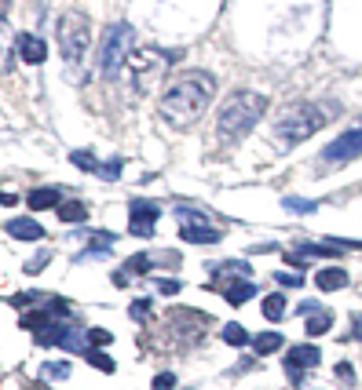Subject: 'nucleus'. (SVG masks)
Returning <instances> with one entry per match:
<instances>
[{
	"label": "nucleus",
	"mask_w": 362,
	"mask_h": 390,
	"mask_svg": "<svg viewBox=\"0 0 362 390\" xmlns=\"http://www.w3.org/2000/svg\"><path fill=\"white\" fill-rule=\"evenodd\" d=\"M212 95H216V77L205 73V70H183L165 88L158 110H161V117L168 124L183 128V124H194L205 114V106L212 102Z\"/></svg>",
	"instance_id": "nucleus-1"
},
{
	"label": "nucleus",
	"mask_w": 362,
	"mask_h": 390,
	"mask_svg": "<svg viewBox=\"0 0 362 390\" xmlns=\"http://www.w3.org/2000/svg\"><path fill=\"white\" fill-rule=\"evenodd\" d=\"M88 40H92V23L84 11H66L59 18V55L70 66V80H81L84 59H88Z\"/></svg>",
	"instance_id": "nucleus-2"
},
{
	"label": "nucleus",
	"mask_w": 362,
	"mask_h": 390,
	"mask_svg": "<svg viewBox=\"0 0 362 390\" xmlns=\"http://www.w3.org/2000/svg\"><path fill=\"white\" fill-rule=\"evenodd\" d=\"M267 114V99L257 92H234L223 110H220V135L223 139H242L252 128L260 124V117Z\"/></svg>",
	"instance_id": "nucleus-3"
},
{
	"label": "nucleus",
	"mask_w": 362,
	"mask_h": 390,
	"mask_svg": "<svg viewBox=\"0 0 362 390\" xmlns=\"http://www.w3.org/2000/svg\"><path fill=\"white\" fill-rule=\"evenodd\" d=\"M326 117L329 114L318 102H296V106H289V110L279 117L274 132H279L282 142H304V139H311L318 128L326 124Z\"/></svg>",
	"instance_id": "nucleus-4"
},
{
	"label": "nucleus",
	"mask_w": 362,
	"mask_h": 390,
	"mask_svg": "<svg viewBox=\"0 0 362 390\" xmlns=\"http://www.w3.org/2000/svg\"><path fill=\"white\" fill-rule=\"evenodd\" d=\"M129 51H132V26L114 23L110 30H106L103 48H99V70H103V77H117L121 66H124V59H129Z\"/></svg>",
	"instance_id": "nucleus-5"
},
{
	"label": "nucleus",
	"mask_w": 362,
	"mask_h": 390,
	"mask_svg": "<svg viewBox=\"0 0 362 390\" xmlns=\"http://www.w3.org/2000/svg\"><path fill=\"white\" fill-rule=\"evenodd\" d=\"M355 157H362V121H355L348 132H340V135L322 150V164H326V168H340V164H348V161H355Z\"/></svg>",
	"instance_id": "nucleus-6"
},
{
	"label": "nucleus",
	"mask_w": 362,
	"mask_h": 390,
	"mask_svg": "<svg viewBox=\"0 0 362 390\" xmlns=\"http://www.w3.org/2000/svg\"><path fill=\"white\" fill-rule=\"evenodd\" d=\"M161 208L154 201H132V219H129V233L132 237H151L158 226Z\"/></svg>",
	"instance_id": "nucleus-7"
},
{
	"label": "nucleus",
	"mask_w": 362,
	"mask_h": 390,
	"mask_svg": "<svg viewBox=\"0 0 362 390\" xmlns=\"http://www.w3.org/2000/svg\"><path fill=\"white\" fill-rule=\"evenodd\" d=\"M15 48H18V59L30 62V66H40V62L48 59V44L40 37H33V33H23L15 40Z\"/></svg>",
	"instance_id": "nucleus-8"
},
{
	"label": "nucleus",
	"mask_w": 362,
	"mask_h": 390,
	"mask_svg": "<svg viewBox=\"0 0 362 390\" xmlns=\"http://www.w3.org/2000/svg\"><path fill=\"white\" fill-rule=\"evenodd\" d=\"M180 237L187 245H216L220 241V230H212L205 223H180Z\"/></svg>",
	"instance_id": "nucleus-9"
},
{
	"label": "nucleus",
	"mask_w": 362,
	"mask_h": 390,
	"mask_svg": "<svg viewBox=\"0 0 362 390\" xmlns=\"http://www.w3.org/2000/svg\"><path fill=\"white\" fill-rule=\"evenodd\" d=\"M26 205H30L33 212H45V208H59V205H62V190H59V186H37V190H30Z\"/></svg>",
	"instance_id": "nucleus-10"
},
{
	"label": "nucleus",
	"mask_w": 362,
	"mask_h": 390,
	"mask_svg": "<svg viewBox=\"0 0 362 390\" xmlns=\"http://www.w3.org/2000/svg\"><path fill=\"white\" fill-rule=\"evenodd\" d=\"M158 62H161V51H143V55H136V62H132V70H136V88L151 84V77L158 73Z\"/></svg>",
	"instance_id": "nucleus-11"
},
{
	"label": "nucleus",
	"mask_w": 362,
	"mask_h": 390,
	"mask_svg": "<svg viewBox=\"0 0 362 390\" xmlns=\"http://www.w3.org/2000/svg\"><path fill=\"white\" fill-rule=\"evenodd\" d=\"M315 285H318V292H340V288L348 285V270L326 267V270H318V274H315Z\"/></svg>",
	"instance_id": "nucleus-12"
},
{
	"label": "nucleus",
	"mask_w": 362,
	"mask_h": 390,
	"mask_svg": "<svg viewBox=\"0 0 362 390\" xmlns=\"http://www.w3.org/2000/svg\"><path fill=\"white\" fill-rule=\"evenodd\" d=\"M8 233L18 237V241H40V237H45V226L37 219H8Z\"/></svg>",
	"instance_id": "nucleus-13"
},
{
	"label": "nucleus",
	"mask_w": 362,
	"mask_h": 390,
	"mask_svg": "<svg viewBox=\"0 0 362 390\" xmlns=\"http://www.w3.org/2000/svg\"><path fill=\"white\" fill-rule=\"evenodd\" d=\"M286 361L300 365V368H315V365H322V351L311 346V343H300V346H293V351L286 354Z\"/></svg>",
	"instance_id": "nucleus-14"
},
{
	"label": "nucleus",
	"mask_w": 362,
	"mask_h": 390,
	"mask_svg": "<svg viewBox=\"0 0 362 390\" xmlns=\"http://www.w3.org/2000/svg\"><path fill=\"white\" fill-rule=\"evenodd\" d=\"M52 324H55L52 310H30V314H23V329L26 332H45V329H52Z\"/></svg>",
	"instance_id": "nucleus-15"
},
{
	"label": "nucleus",
	"mask_w": 362,
	"mask_h": 390,
	"mask_svg": "<svg viewBox=\"0 0 362 390\" xmlns=\"http://www.w3.org/2000/svg\"><path fill=\"white\" fill-rule=\"evenodd\" d=\"M223 295H227V303H230V307H242L245 299H252V295H257V285H252V281H234V285H230Z\"/></svg>",
	"instance_id": "nucleus-16"
},
{
	"label": "nucleus",
	"mask_w": 362,
	"mask_h": 390,
	"mask_svg": "<svg viewBox=\"0 0 362 390\" xmlns=\"http://www.w3.org/2000/svg\"><path fill=\"white\" fill-rule=\"evenodd\" d=\"M59 219L62 223H84L88 219V208H84L81 201H62L59 205Z\"/></svg>",
	"instance_id": "nucleus-17"
},
{
	"label": "nucleus",
	"mask_w": 362,
	"mask_h": 390,
	"mask_svg": "<svg viewBox=\"0 0 362 390\" xmlns=\"http://www.w3.org/2000/svg\"><path fill=\"white\" fill-rule=\"evenodd\" d=\"M260 310H264V317H267V321H282V317H286V299H282L279 292H274V295H264Z\"/></svg>",
	"instance_id": "nucleus-18"
},
{
	"label": "nucleus",
	"mask_w": 362,
	"mask_h": 390,
	"mask_svg": "<svg viewBox=\"0 0 362 390\" xmlns=\"http://www.w3.org/2000/svg\"><path fill=\"white\" fill-rule=\"evenodd\" d=\"M252 346H257V354H274V351H282V332H260L257 339H252Z\"/></svg>",
	"instance_id": "nucleus-19"
},
{
	"label": "nucleus",
	"mask_w": 362,
	"mask_h": 390,
	"mask_svg": "<svg viewBox=\"0 0 362 390\" xmlns=\"http://www.w3.org/2000/svg\"><path fill=\"white\" fill-rule=\"evenodd\" d=\"M329 329H333V314H329V310H318V314L308 317V336H322V332H329Z\"/></svg>",
	"instance_id": "nucleus-20"
},
{
	"label": "nucleus",
	"mask_w": 362,
	"mask_h": 390,
	"mask_svg": "<svg viewBox=\"0 0 362 390\" xmlns=\"http://www.w3.org/2000/svg\"><path fill=\"white\" fill-rule=\"evenodd\" d=\"M70 161H74L77 168H84V171H103V164L95 161V154H92V150H74V154H70Z\"/></svg>",
	"instance_id": "nucleus-21"
},
{
	"label": "nucleus",
	"mask_w": 362,
	"mask_h": 390,
	"mask_svg": "<svg viewBox=\"0 0 362 390\" xmlns=\"http://www.w3.org/2000/svg\"><path fill=\"white\" fill-rule=\"evenodd\" d=\"M154 270V259L146 255V252H139V255H132L129 263H124V274H151Z\"/></svg>",
	"instance_id": "nucleus-22"
},
{
	"label": "nucleus",
	"mask_w": 362,
	"mask_h": 390,
	"mask_svg": "<svg viewBox=\"0 0 362 390\" xmlns=\"http://www.w3.org/2000/svg\"><path fill=\"white\" fill-rule=\"evenodd\" d=\"M252 336L242 329V324H227V329H223V343H230V346H245Z\"/></svg>",
	"instance_id": "nucleus-23"
},
{
	"label": "nucleus",
	"mask_w": 362,
	"mask_h": 390,
	"mask_svg": "<svg viewBox=\"0 0 362 390\" xmlns=\"http://www.w3.org/2000/svg\"><path fill=\"white\" fill-rule=\"evenodd\" d=\"M40 372H45V379H66L70 376V365L66 361H45Z\"/></svg>",
	"instance_id": "nucleus-24"
},
{
	"label": "nucleus",
	"mask_w": 362,
	"mask_h": 390,
	"mask_svg": "<svg viewBox=\"0 0 362 390\" xmlns=\"http://www.w3.org/2000/svg\"><path fill=\"white\" fill-rule=\"evenodd\" d=\"M84 354H88V365H95L99 372H114V368H117V365H114L110 358H106L103 351H84Z\"/></svg>",
	"instance_id": "nucleus-25"
},
{
	"label": "nucleus",
	"mask_w": 362,
	"mask_h": 390,
	"mask_svg": "<svg viewBox=\"0 0 362 390\" xmlns=\"http://www.w3.org/2000/svg\"><path fill=\"white\" fill-rule=\"evenodd\" d=\"M282 205H286L289 212H300V215H311V212L318 208V201H304V197H286Z\"/></svg>",
	"instance_id": "nucleus-26"
},
{
	"label": "nucleus",
	"mask_w": 362,
	"mask_h": 390,
	"mask_svg": "<svg viewBox=\"0 0 362 390\" xmlns=\"http://www.w3.org/2000/svg\"><path fill=\"white\" fill-rule=\"evenodd\" d=\"M220 274H227V277H238V281H245V274H249V263H223V267H220Z\"/></svg>",
	"instance_id": "nucleus-27"
},
{
	"label": "nucleus",
	"mask_w": 362,
	"mask_h": 390,
	"mask_svg": "<svg viewBox=\"0 0 362 390\" xmlns=\"http://www.w3.org/2000/svg\"><path fill=\"white\" fill-rule=\"evenodd\" d=\"M274 281H279V285H286V288H289V285H293V288L304 285V277H300V274H289V270H279V274H274Z\"/></svg>",
	"instance_id": "nucleus-28"
},
{
	"label": "nucleus",
	"mask_w": 362,
	"mask_h": 390,
	"mask_svg": "<svg viewBox=\"0 0 362 390\" xmlns=\"http://www.w3.org/2000/svg\"><path fill=\"white\" fill-rule=\"evenodd\" d=\"M121 168H124V161H121V157H114V161H106V164H103L99 176H103V179H117V176H121Z\"/></svg>",
	"instance_id": "nucleus-29"
},
{
	"label": "nucleus",
	"mask_w": 362,
	"mask_h": 390,
	"mask_svg": "<svg viewBox=\"0 0 362 390\" xmlns=\"http://www.w3.org/2000/svg\"><path fill=\"white\" fill-rule=\"evenodd\" d=\"M88 343L92 346H106V343H114V336L106 332V329H88Z\"/></svg>",
	"instance_id": "nucleus-30"
},
{
	"label": "nucleus",
	"mask_w": 362,
	"mask_h": 390,
	"mask_svg": "<svg viewBox=\"0 0 362 390\" xmlns=\"http://www.w3.org/2000/svg\"><path fill=\"white\" fill-rule=\"evenodd\" d=\"M132 317H136V321L151 317V299H136V303H132Z\"/></svg>",
	"instance_id": "nucleus-31"
},
{
	"label": "nucleus",
	"mask_w": 362,
	"mask_h": 390,
	"mask_svg": "<svg viewBox=\"0 0 362 390\" xmlns=\"http://www.w3.org/2000/svg\"><path fill=\"white\" fill-rule=\"evenodd\" d=\"M176 386V376L173 372H158L154 376V390H173Z\"/></svg>",
	"instance_id": "nucleus-32"
},
{
	"label": "nucleus",
	"mask_w": 362,
	"mask_h": 390,
	"mask_svg": "<svg viewBox=\"0 0 362 390\" xmlns=\"http://www.w3.org/2000/svg\"><path fill=\"white\" fill-rule=\"evenodd\" d=\"M37 299H45L40 292H23V295H11V303L15 307H30V303H37Z\"/></svg>",
	"instance_id": "nucleus-33"
},
{
	"label": "nucleus",
	"mask_w": 362,
	"mask_h": 390,
	"mask_svg": "<svg viewBox=\"0 0 362 390\" xmlns=\"http://www.w3.org/2000/svg\"><path fill=\"white\" fill-rule=\"evenodd\" d=\"M286 376H289L293 386H296V383H304V368H300V365H293V361H286Z\"/></svg>",
	"instance_id": "nucleus-34"
},
{
	"label": "nucleus",
	"mask_w": 362,
	"mask_h": 390,
	"mask_svg": "<svg viewBox=\"0 0 362 390\" xmlns=\"http://www.w3.org/2000/svg\"><path fill=\"white\" fill-rule=\"evenodd\" d=\"M45 263H48V252H40V255L33 259V263H26V274H37V270L45 267Z\"/></svg>",
	"instance_id": "nucleus-35"
},
{
	"label": "nucleus",
	"mask_w": 362,
	"mask_h": 390,
	"mask_svg": "<svg viewBox=\"0 0 362 390\" xmlns=\"http://www.w3.org/2000/svg\"><path fill=\"white\" fill-rule=\"evenodd\" d=\"M158 288L173 295V292H180V281H168V277H165V281H158Z\"/></svg>",
	"instance_id": "nucleus-36"
},
{
	"label": "nucleus",
	"mask_w": 362,
	"mask_h": 390,
	"mask_svg": "<svg viewBox=\"0 0 362 390\" xmlns=\"http://www.w3.org/2000/svg\"><path fill=\"white\" fill-rule=\"evenodd\" d=\"M351 336H355V339H362V314H355V317H351Z\"/></svg>",
	"instance_id": "nucleus-37"
},
{
	"label": "nucleus",
	"mask_w": 362,
	"mask_h": 390,
	"mask_svg": "<svg viewBox=\"0 0 362 390\" xmlns=\"http://www.w3.org/2000/svg\"><path fill=\"white\" fill-rule=\"evenodd\" d=\"M296 310H300V314H308V317H311V314H318V310H322V307H318V303H300V307H296Z\"/></svg>",
	"instance_id": "nucleus-38"
},
{
	"label": "nucleus",
	"mask_w": 362,
	"mask_h": 390,
	"mask_svg": "<svg viewBox=\"0 0 362 390\" xmlns=\"http://www.w3.org/2000/svg\"><path fill=\"white\" fill-rule=\"evenodd\" d=\"M337 376H340V379H351V383H355V372H351L348 365H337Z\"/></svg>",
	"instance_id": "nucleus-39"
},
{
	"label": "nucleus",
	"mask_w": 362,
	"mask_h": 390,
	"mask_svg": "<svg viewBox=\"0 0 362 390\" xmlns=\"http://www.w3.org/2000/svg\"><path fill=\"white\" fill-rule=\"evenodd\" d=\"M114 285H117V288H124V285H129V274L117 270V274H114Z\"/></svg>",
	"instance_id": "nucleus-40"
}]
</instances>
